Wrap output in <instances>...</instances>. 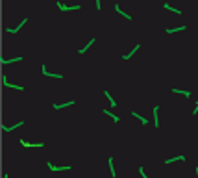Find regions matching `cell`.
<instances>
[{
  "mask_svg": "<svg viewBox=\"0 0 198 178\" xmlns=\"http://www.w3.org/2000/svg\"><path fill=\"white\" fill-rule=\"evenodd\" d=\"M96 8H98V9L102 8V4H100V0H96Z\"/></svg>",
  "mask_w": 198,
  "mask_h": 178,
  "instance_id": "cell-21",
  "label": "cell"
},
{
  "mask_svg": "<svg viewBox=\"0 0 198 178\" xmlns=\"http://www.w3.org/2000/svg\"><path fill=\"white\" fill-rule=\"evenodd\" d=\"M115 9H117V13H119V15H124V17H126V19H131V15H128V13H124V11H122V9H120V8H119V4H117V6H115Z\"/></svg>",
  "mask_w": 198,
  "mask_h": 178,
  "instance_id": "cell-11",
  "label": "cell"
},
{
  "mask_svg": "<svg viewBox=\"0 0 198 178\" xmlns=\"http://www.w3.org/2000/svg\"><path fill=\"white\" fill-rule=\"evenodd\" d=\"M178 160H185V156H176V158H170V160H167L165 163H174V161H178Z\"/></svg>",
  "mask_w": 198,
  "mask_h": 178,
  "instance_id": "cell-14",
  "label": "cell"
},
{
  "mask_svg": "<svg viewBox=\"0 0 198 178\" xmlns=\"http://www.w3.org/2000/svg\"><path fill=\"white\" fill-rule=\"evenodd\" d=\"M139 172H141V176H143V178H148V176H146V172H145V169H143V167L139 169Z\"/></svg>",
  "mask_w": 198,
  "mask_h": 178,
  "instance_id": "cell-20",
  "label": "cell"
},
{
  "mask_svg": "<svg viewBox=\"0 0 198 178\" xmlns=\"http://www.w3.org/2000/svg\"><path fill=\"white\" fill-rule=\"evenodd\" d=\"M22 58H13V59H2V63H13V61H21Z\"/></svg>",
  "mask_w": 198,
  "mask_h": 178,
  "instance_id": "cell-16",
  "label": "cell"
},
{
  "mask_svg": "<svg viewBox=\"0 0 198 178\" xmlns=\"http://www.w3.org/2000/svg\"><path fill=\"white\" fill-rule=\"evenodd\" d=\"M174 93H180V95H183V96H191L189 91H185V89H172Z\"/></svg>",
  "mask_w": 198,
  "mask_h": 178,
  "instance_id": "cell-13",
  "label": "cell"
},
{
  "mask_svg": "<svg viewBox=\"0 0 198 178\" xmlns=\"http://www.w3.org/2000/svg\"><path fill=\"white\" fill-rule=\"evenodd\" d=\"M104 115H109V117H111V119H113V121H115V123H119V121H120V119H119V117H117V115H113V113H111V111H109V110H104Z\"/></svg>",
  "mask_w": 198,
  "mask_h": 178,
  "instance_id": "cell-7",
  "label": "cell"
},
{
  "mask_svg": "<svg viewBox=\"0 0 198 178\" xmlns=\"http://www.w3.org/2000/svg\"><path fill=\"white\" fill-rule=\"evenodd\" d=\"M24 24H26V19H22V21H21V24H19V26H17V28H6V30H8V32H9V34H17V32H19V30H21V28L24 26Z\"/></svg>",
  "mask_w": 198,
  "mask_h": 178,
  "instance_id": "cell-2",
  "label": "cell"
},
{
  "mask_svg": "<svg viewBox=\"0 0 198 178\" xmlns=\"http://www.w3.org/2000/svg\"><path fill=\"white\" fill-rule=\"evenodd\" d=\"M70 104H74V102H67V104H54V108H56V110H59V108H65V106H70Z\"/></svg>",
  "mask_w": 198,
  "mask_h": 178,
  "instance_id": "cell-18",
  "label": "cell"
},
{
  "mask_svg": "<svg viewBox=\"0 0 198 178\" xmlns=\"http://www.w3.org/2000/svg\"><path fill=\"white\" fill-rule=\"evenodd\" d=\"M195 172H196V178H198V165H196V169H195Z\"/></svg>",
  "mask_w": 198,
  "mask_h": 178,
  "instance_id": "cell-22",
  "label": "cell"
},
{
  "mask_svg": "<svg viewBox=\"0 0 198 178\" xmlns=\"http://www.w3.org/2000/svg\"><path fill=\"white\" fill-rule=\"evenodd\" d=\"M58 8L61 9V11H69V9H80V6H76V8H70V6H65V4H59V2H58Z\"/></svg>",
  "mask_w": 198,
  "mask_h": 178,
  "instance_id": "cell-4",
  "label": "cell"
},
{
  "mask_svg": "<svg viewBox=\"0 0 198 178\" xmlns=\"http://www.w3.org/2000/svg\"><path fill=\"white\" fill-rule=\"evenodd\" d=\"M196 111H198V104H196V108H195V111H192V113H196Z\"/></svg>",
  "mask_w": 198,
  "mask_h": 178,
  "instance_id": "cell-23",
  "label": "cell"
},
{
  "mask_svg": "<svg viewBox=\"0 0 198 178\" xmlns=\"http://www.w3.org/2000/svg\"><path fill=\"white\" fill-rule=\"evenodd\" d=\"M4 178H9V176H8V175H4Z\"/></svg>",
  "mask_w": 198,
  "mask_h": 178,
  "instance_id": "cell-24",
  "label": "cell"
},
{
  "mask_svg": "<svg viewBox=\"0 0 198 178\" xmlns=\"http://www.w3.org/2000/svg\"><path fill=\"white\" fill-rule=\"evenodd\" d=\"M163 8L165 9H169V11H174V13H178V15H181V11L178 8H172V6H169V4H163Z\"/></svg>",
  "mask_w": 198,
  "mask_h": 178,
  "instance_id": "cell-6",
  "label": "cell"
},
{
  "mask_svg": "<svg viewBox=\"0 0 198 178\" xmlns=\"http://www.w3.org/2000/svg\"><path fill=\"white\" fill-rule=\"evenodd\" d=\"M137 50H139V45H135V47H133V50H131L130 54H126V56H122V59H130L131 56H133V52H137Z\"/></svg>",
  "mask_w": 198,
  "mask_h": 178,
  "instance_id": "cell-8",
  "label": "cell"
},
{
  "mask_svg": "<svg viewBox=\"0 0 198 178\" xmlns=\"http://www.w3.org/2000/svg\"><path fill=\"white\" fill-rule=\"evenodd\" d=\"M108 163H109V169H111V175H117V172H115V163H113V158H109V160H108Z\"/></svg>",
  "mask_w": 198,
  "mask_h": 178,
  "instance_id": "cell-10",
  "label": "cell"
},
{
  "mask_svg": "<svg viewBox=\"0 0 198 178\" xmlns=\"http://www.w3.org/2000/svg\"><path fill=\"white\" fill-rule=\"evenodd\" d=\"M181 30H185V26H180V28H174V30H167L169 34H174V32H181Z\"/></svg>",
  "mask_w": 198,
  "mask_h": 178,
  "instance_id": "cell-19",
  "label": "cell"
},
{
  "mask_svg": "<svg viewBox=\"0 0 198 178\" xmlns=\"http://www.w3.org/2000/svg\"><path fill=\"white\" fill-rule=\"evenodd\" d=\"M48 167H50V171H69L70 167L67 165V167H56V165H52V163H48Z\"/></svg>",
  "mask_w": 198,
  "mask_h": 178,
  "instance_id": "cell-5",
  "label": "cell"
},
{
  "mask_svg": "<svg viewBox=\"0 0 198 178\" xmlns=\"http://www.w3.org/2000/svg\"><path fill=\"white\" fill-rule=\"evenodd\" d=\"M2 84H4V85H8V87H11V89H19V91H22V89H24L22 85H13V84H9L6 76H4V78H2Z\"/></svg>",
  "mask_w": 198,
  "mask_h": 178,
  "instance_id": "cell-1",
  "label": "cell"
},
{
  "mask_svg": "<svg viewBox=\"0 0 198 178\" xmlns=\"http://www.w3.org/2000/svg\"><path fill=\"white\" fill-rule=\"evenodd\" d=\"M19 126H22V123H17L15 126H4V132H11V130H15V128H19Z\"/></svg>",
  "mask_w": 198,
  "mask_h": 178,
  "instance_id": "cell-12",
  "label": "cell"
},
{
  "mask_svg": "<svg viewBox=\"0 0 198 178\" xmlns=\"http://www.w3.org/2000/svg\"><path fill=\"white\" fill-rule=\"evenodd\" d=\"M131 113H133V117H135V119H141V123H143V124H146V119H145V117H141L139 113H135V111H131Z\"/></svg>",
  "mask_w": 198,
  "mask_h": 178,
  "instance_id": "cell-15",
  "label": "cell"
},
{
  "mask_svg": "<svg viewBox=\"0 0 198 178\" xmlns=\"http://www.w3.org/2000/svg\"><path fill=\"white\" fill-rule=\"evenodd\" d=\"M104 95H106V98H108L109 100V106H119V104H117V100L113 98V96H111L109 95V91H104Z\"/></svg>",
  "mask_w": 198,
  "mask_h": 178,
  "instance_id": "cell-3",
  "label": "cell"
},
{
  "mask_svg": "<svg viewBox=\"0 0 198 178\" xmlns=\"http://www.w3.org/2000/svg\"><path fill=\"white\" fill-rule=\"evenodd\" d=\"M93 43H94V39H91V41H89V45H85V47H83L82 50H80V54H83V52H85V50H87V48H89V47H91Z\"/></svg>",
  "mask_w": 198,
  "mask_h": 178,
  "instance_id": "cell-17",
  "label": "cell"
},
{
  "mask_svg": "<svg viewBox=\"0 0 198 178\" xmlns=\"http://www.w3.org/2000/svg\"><path fill=\"white\" fill-rule=\"evenodd\" d=\"M157 110H159V106H154L152 113H154V119H156V126H159V119H157Z\"/></svg>",
  "mask_w": 198,
  "mask_h": 178,
  "instance_id": "cell-9",
  "label": "cell"
}]
</instances>
